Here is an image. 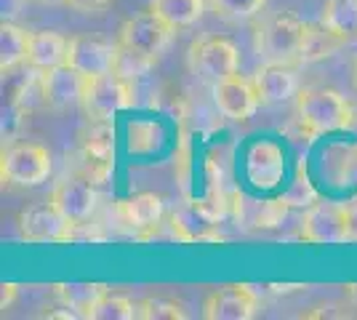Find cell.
<instances>
[{
    "instance_id": "d6986e66",
    "label": "cell",
    "mask_w": 357,
    "mask_h": 320,
    "mask_svg": "<svg viewBox=\"0 0 357 320\" xmlns=\"http://www.w3.org/2000/svg\"><path fill=\"white\" fill-rule=\"evenodd\" d=\"M105 294V283H59V286H54V296L59 299V305L75 310L80 318H91L93 307L102 302Z\"/></svg>"
},
{
    "instance_id": "52a82bcc",
    "label": "cell",
    "mask_w": 357,
    "mask_h": 320,
    "mask_svg": "<svg viewBox=\"0 0 357 320\" xmlns=\"http://www.w3.org/2000/svg\"><path fill=\"white\" fill-rule=\"evenodd\" d=\"M174 35H176V30L165 22L163 16H158L152 8H149V11L134 14L131 19H126V22L120 24L118 43L158 59L165 48L171 46Z\"/></svg>"
},
{
    "instance_id": "9c48e42d",
    "label": "cell",
    "mask_w": 357,
    "mask_h": 320,
    "mask_svg": "<svg viewBox=\"0 0 357 320\" xmlns=\"http://www.w3.org/2000/svg\"><path fill=\"white\" fill-rule=\"evenodd\" d=\"M213 102H216V107H219V112H222L224 118L238 123L251 121L253 115H256V109H259V105H261L253 80L240 75H229L219 80V83H213Z\"/></svg>"
},
{
    "instance_id": "484cf974",
    "label": "cell",
    "mask_w": 357,
    "mask_h": 320,
    "mask_svg": "<svg viewBox=\"0 0 357 320\" xmlns=\"http://www.w3.org/2000/svg\"><path fill=\"white\" fill-rule=\"evenodd\" d=\"M344 216H347V241L357 243V198L344 203Z\"/></svg>"
},
{
    "instance_id": "6da1fadb",
    "label": "cell",
    "mask_w": 357,
    "mask_h": 320,
    "mask_svg": "<svg viewBox=\"0 0 357 320\" xmlns=\"http://www.w3.org/2000/svg\"><path fill=\"white\" fill-rule=\"evenodd\" d=\"M307 22L291 11H272L253 24V48L267 64H298Z\"/></svg>"
},
{
    "instance_id": "ba28073f",
    "label": "cell",
    "mask_w": 357,
    "mask_h": 320,
    "mask_svg": "<svg viewBox=\"0 0 357 320\" xmlns=\"http://www.w3.org/2000/svg\"><path fill=\"white\" fill-rule=\"evenodd\" d=\"M301 238L307 243H349L347 241V216L344 203H312L301 219Z\"/></svg>"
},
{
    "instance_id": "ac0fdd59",
    "label": "cell",
    "mask_w": 357,
    "mask_h": 320,
    "mask_svg": "<svg viewBox=\"0 0 357 320\" xmlns=\"http://www.w3.org/2000/svg\"><path fill=\"white\" fill-rule=\"evenodd\" d=\"M30 40L32 32L14 24L11 19H3V24H0V73L16 70L19 64L27 61Z\"/></svg>"
},
{
    "instance_id": "8992f818",
    "label": "cell",
    "mask_w": 357,
    "mask_h": 320,
    "mask_svg": "<svg viewBox=\"0 0 357 320\" xmlns=\"http://www.w3.org/2000/svg\"><path fill=\"white\" fill-rule=\"evenodd\" d=\"M131 105H134L131 80L120 77L118 73H105V75L89 77L80 107L91 123H107L115 112L128 109Z\"/></svg>"
},
{
    "instance_id": "277c9868",
    "label": "cell",
    "mask_w": 357,
    "mask_h": 320,
    "mask_svg": "<svg viewBox=\"0 0 357 320\" xmlns=\"http://www.w3.org/2000/svg\"><path fill=\"white\" fill-rule=\"evenodd\" d=\"M187 64L192 70V75L208 83H219L224 77L238 75L240 70V51L238 46L222 38V35H208L192 43L190 54H187Z\"/></svg>"
},
{
    "instance_id": "ffe728a7",
    "label": "cell",
    "mask_w": 357,
    "mask_h": 320,
    "mask_svg": "<svg viewBox=\"0 0 357 320\" xmlns=\"http://www.w3.org/2000/svg\"><path fill=\"white\" fill-rule=\"evenodd\" d=\"M149 8L163 16L174 30L192 27L206 11V0H149Z\"/></svg>"
},
{
    "instance_id": "7a4b0ae2",
    "label": "cell",
    "mask_w": 357,
    "mask_h": 320,
    "mask_svg": "<svg viewBox=\"0 0 357 320\" xmlns=\"http://www.w3.org/2000/svg\"><path fill=\"white\" fill-rule=\"evenodd\" d=\"M296 118L310 137L344 131L355 123L349 99L328 86H307L296 93Z\"/></svg>"
},
{
    "instance_id": "8fae6325",
    "label": "cell",
    "mask_w": 357,
    "mask_h": 320,
    "mask_svg": "<svg viewBox=\"0 0 357 320\" xmlns=\"http://www.w3.org/2000/svg\"><path fill=\"white\" fill-rule=\"evenodd\" d=\"M115 56H118V43H109L96 35H75L70 38V51H67V64L80 70L83 75H105L115 70Z\"/></svg>"
},
{
    "instance_id": "30bf717a",
    "label": "cell",
    "mask_w": 357,
    "mask_h": 320,
    "mask_svg": "<svg viewBox=\"0 0 357 320\" xmlns=\"http://www.w3.org/2000/svg\"><path fill=\"white\" fill-rule=\"evenodd\" d=\"M259 312V296L251 286H222L203 299L206 320H251Z\"/></svg>"
},
{
    "instance_id": "4316f807",
    "label": "cell",
    "mask_w": 357,
    "mask_h": 320,
    "mask_svg": "<svg viewBox=\"0 0 357 320\" xmlns=\"http://www.w3.org/2000/svg\"><path fill=\"white\" fill-rule=\"evenodd\" d=\"M112 0H67V6H73L75 11H83V14H93V11H102L107 8Z\"/></svg>"
},
{
    "instance_id": "3957f363",
    "label": "cell",
    "mask_w": 357,
    "mask_h": 320,
    "mask_svg": "<svg viewBox=\"0 0 357 320\" xmlns=\"http://www.w3.org/2000/svg\"><path fill=\"white\" fill-rule=\"evenodd\" d=\"M51 174V153L38 142H16L0 155V176L8 187H38Z\"/></svg>"
},
{
    "instance_id": "44dd1931",
    "label": "cell",
    "mask_w": 357,
    "mask_h": 320,
    "mask_svg": "<svg viewBox=\"0 0 357 320\" xmlns=\"http://www.w3.org/2000/svg\"><path fill=\"white\" fill-rule=\"evenodd\" d=\"M342 48V40L333 32H328L323 24H307V38H304V48H301L298 64H314V61L320 59H328V56H333Z\"/></svg>"
},
{
    "instance_id": "4dcf8cb0",
    "label": "cell",
    "mask_w": 357,
    "mask_h": 320,
    "mask_svg": "<svg viewBox=\"0 0 357 320\" xmlns=\"http://www.w3.org/2000/svg\"><path fill=\"white\" fill-rule=\"evenodd\" d=\"M355 86H357V59H355Z\"/></svg>"
},
{
    "instance_id": "2e32d148",
    "label": "cell",
    "mask_w": 357,
    "mask_h": 320,
    "mask_svg": "<svg viewBox=\"0 0 357 320\" xmlns=\"http://www.w3.org/2000/svg\"><path fill=\"white\" fill-rule=\"evenodd\" d=\"M67 51H70V40L51 30L32 32L30 54H27V67L35 70H54L59 64H67Z\"/></svg>"
},
{
    "instance_id": "9a60e30c",
    "label": "cell",
    "mask_w": 357,
    "mask_h": 320,
    "mask_svg": "<svg viewBox=\"0 0 357 320\" xmlns=\"http://www.w3.org/2000/svg\"><path fill=\"white\" fill-rule=\"evenodd\" d=\"M118 219L131 229H155L163 219V198L155 192H139L115 206Z\"/></svg>"
},
{
    "instance_id": "7c38bea8",
    "label": "cell",
    "mask_w": 357,
    "mask_h": 320,
    "mask_svg": "<svg viewBox=\"0 0 357 320\" xmlns=\"http://www.w3.org/2000/svg\"><path fill=\"white\" fill-rule=\"evenodd\" d=\"M86 83L89 75H83L80 70H75L73 64H59L54 70L43 73V96L48 109H73L83 105L86 96Z\"/></svg>"
},
{
    "instance_id": "5bb4252c",
    "label": "cell",
    "mask_w": 357,
    "mask_h": 320,
    "mask_svg": "<svg viewBox=\"0 0 357 320\" xmlns=\"http://www.w3.org/2000/svg\"><path fill=\"white\" fill-rule=\"evenodd\" d=\"M261 105H283L288 99H296L301 91L298 86V73L296 64H261L251 77Z\"/></svg>"
},
{
    "instance_id": "5b68a950",
    "label": "cell",
    "mask_w": 357,
    "mask_h": 320,
    "mask_svg": "<svg viewBox=\"0 0 357 320\" xmlns=\"http://www.w3.org/2000/svg\"><path fill=\"white\" fill-rule=\"evenodd\" d=\"M75 224L61 208L48 198L43 203H32L19 213V235L27 243H70L75 241Z\"/></svg>"
},
{
    "instance_id": "d4e9b609",
    "label": "cell",
    "mask_w": 357,
    "mask_h": 320,
    "mask_svg": "<svg viewBox=\"0 0 357 320\" xmlns=\"http://www.w3.org/2000/svg\"><path fill=\"white\" fill-rule=\"evenodd\" d=\"M91 318L93 320H131V318H136V305L128 296H123V294H109V291H107L105 296H102V302L93 307Z\"/></svg>"
},
{
    "instance_id": "83f0119b",
    "label": "cell",
    "mask_w": 357,
    "mask_h": 320,
    "mask_svg": "<svg viewBox=\"0 0 357 320\" xmlns=\"http://www.w3.org/2000/svg\"><path fill=\"white\" fill-rule=\"evenodd\" d=\"M27 0H0V11H3V19H14L22 8H24Z\"/></svg>"
},
{
    "instance_id": "603a6c76",
    "label": "cell",
    "mask_w": 357,
    "mask_h": 320,
    "mask_svg": "<svg viewBox=\"0 0 357 320\" xmlns=\"http://www.w3.org/2000/svg\"><path fill=\"white\" fill-rule=\"evenodd\" d=\"M136 318L142 320H184L187 310L176 299L168 296H147L136 302Z\"/></svg>"
},
{
    "instance_id": "e0dca14e",
    "label": "cell",
    "mask_w": 357,
    "mask_h": 320,
    "mask_svg": "<svg viewBox=\"0 0 357 320\" xmlns=\"http://www.w3.org/2000/svg\"><path fill=\"white\" fill-rule=\"evenodd\" d=\"M320 24L344 46H357V0H326L320 8Z\"/></svg>"
},
{
    "instance_id": "f1b7e54d",
    "label": "cell",
    "mask_w": 357,
    "mask_h": 320,
    "mask_svg": "<svg viewBox=\"0 0 357 320\" xmlns=\"http://www.w3.org/2000/svg\"><path fill=\"white\" fill-rule=\"evenodd\" d=\"M14 294H16V286H11V283H6V286H3V310H8V307H11Z\"/></svg>"
},
{
    "instance_id": "cb8c5ba5",
    "label": "cell",
    "mask_w": 357,
    "mask_h": 320,
    "mask_svg": "<svg viewBox=\"0 0 357 320\" xmlns=\"http://www.w3.org/2000/svg\"><path fill=\"white\" fill-rule=\"evenodd\" d=\"M152 67H155V56H147L142 51H134V48H126L118 43V56H115L112 73H118L126 80H136V77L147 75Z\"/></svg>"
},
{
    "instance_id": "7402d4cb",
    "label": "cell",
    "mask_w": 357,
    "mask_h": 320,
    "mask_svg": "<svg viewBox=\"0 0 357 320\" xmlns=\"http://www.w3.org/2000/svg\"><path fill=\"white\" fill-rule=\"evenodd\" d=\"M264 3L267 0H208L211 11L219 16L222 22H232V24L256 19V16L261 14Z\"/></svg>"
},
{
    "instance_id": "f546056e",
    "label": "cell",
    "mask_w": 357,
    "mask_h": 320,
    "mask_svg": "<svg viewBox=\"0 0 357 320\" xmlns=\"http://www.w3.org/2000/svg\"><path fill=\"white\" fill-rule=\"evenodd\" d=\"M38 3H43V6H67V0H38Z\"/></svg>"
},
{
    "instance_id": "4fadbf2b",
    "label": "cell",
    "mask_w": 357,
    "mask_h": 320,
    "mask_svg": "<svg viewBox=\"0 0 357 320\" xmlns=\"http://www.w3.org/2000/svg\"><path fill=\"white\" fill-rule=\"evenodd\" d=\"M51 200L75 224H86L99 203V192L89 176H67L51 190Z\"/></svg>"
}]
</instances>
